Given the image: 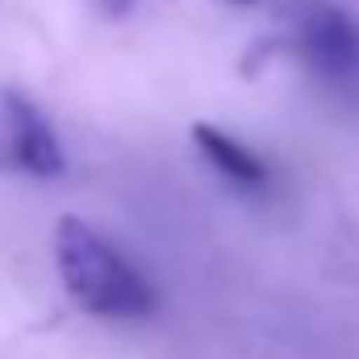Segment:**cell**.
<instances>
[{"label": "cell", "mask_w": 359, "mask_h": 359, "mask_svg": "<svg viewBox=\"0 0 359 359\" xmlns=\"http://www.w3.org/2000/svg\"><path fill=\"white\" fill-rule=\"evenodd\" d=\"M55 268L67 297L104 322H147L159 309V292L126 251L80 217L55 226Z\"/></svg>", "instance_id": "6da1fadb"}, {"label": "cell", "mask_w": 359, "mask_h": 359, "mask_svg": "<svg viewBox=\"0 0 359 359\" xmlns=\"http://www.w3.org/2000/svg\"><path fill=\"white\" fill-rule=\"evenodd\" d=\"M284 42L292 59L334 96H359V17L339 0H288Z\"/></svg>", "instance_id": "7a4b0ae2"}, {"label": "cell", "mask_w": 359, "mask_h": 359, "mask_svg": "<svg viewBox=\"0 0 359 359\" xmlns=\"http://www.w3.org/2000/svg\"><path fill=\"white\" fill-rule=\"evenodd\" d=\"M63 138L29 92L0 84V172L25 180L63 176Z\"/></svg>", "instance_id": "3957f363"}, {"label": "cell", "mask_w": 359, "mask_h": 359, "mask_svg": "<svg viewBox=\"0 0 359 359\" xmlns=\"http://www.w3.org/2000/svg\"><path fill=\"white\" fill-rule=\"evenodd\" d=\"M192 142H196L201 159L226 180L230 188H238L247 196H264V192L276 188V172H271L268 159L259 151H251L247 142L230 138L226 130H217V126H192Z\"/></svg>", "instance_id": "277c9868"}, {"label": "cell", "mask_w": 359, "mask_h": 359, "mask_svg": "<svg viewBox=\"0 0 359 359\" xmlns=\"http://www.w3.org/2000/svg\"><path fill=\"white\" fill-rule=\"evenodd\" d=\"M96 4H100V8H104V13H113V17H117V13H126V8H130V0H96Z\"/></svg>", "instance_id": "5b68a950"}, {"label": "cell", "mask_w": 359, "mask_h": 359, "mask_svg": "<svg viewBox=\"0 0 359 359\" xmlns=\"http://www.w3.org/2000/svg\"><path fill=\"white\" fill-rule=\"evenodd\" d=\"M230 4H255V0H230Z\"/></svg>", "instance_id": "8992f818"}]
</instances>
